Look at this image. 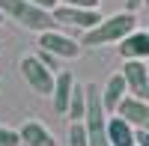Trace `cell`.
Segmentation results:
<instances>
[{
  "instance_id": "cell-1",
  "label": "cell",
  "mask_w": 149,
  "mask_h": 146,
  "mask_svg": "<svg viewBox=\"0 0 149 146\" xmlns=\"http://www.w3.org/2000/svg\"><path fill=\"white\" fill-rule=\"evenodd\" d=\"M137 30V18H134V12H116V15L110 18H102L95 24V27L84 30V39L81 45L84 48H98V45H113V42H122L128 33Z\"/></svg>"
},
{
  "instance_id": "cell-2",
  "label": "cell",
  "mask_w": 149,
  "mask_h": 146,
  "mask_svg": "<svg viewBox=\"0 0 149 146\" xmlns=\"http://www.w3.org/2000/svg\"><path fill=\"white\" fill-rule=\"evenodd\" d=\"M0 12L6 18H12L15 24H21L24 30H33V33L60 27L54 21V15H51V9H42L33 0H0Z\"/></svg>"
},
{
  "instance_id": "cell-3",
  "label": "cell",
  "mask_w": 149,
  "mask_h": 146,
  "mask_svg": "<svg viewBox=\"0 0 149 146\" xmlns=\"http://www.w3.org/2000/svg\"><path fill=\"white\" fill-rule=\"evenodd\" d=\"M18 69H21V75H24V81L30 83V90H36L39 95H51L54 92V83H57V72H51L45 63L36 54H27V57H21V63H18Z\"/></svg>"
},
{
  "instance_id": "cell-4",
  "label": "cell",
  "mask_w": 149,
  "mask_h": 146,
  "mask_svg": "<svg viewBox=\"0 0 149 146\" xmlns=\"http://www.w3.org/2000/svg\"><path fill=\"white\" fill-rule=\"evenodd\" d=\"M51 15L57 24H72V27H81V30H90L102 21L98 9H84V6H69V3H57L51 9Z\"/></svg>"
},
{
  "instance_id": "cell-5",
  "label": "cell",
  "mask_w": 149,
  "mask_h": 146,
  "mask_svg": "<svg viewBox=\"0 0 149 146\" xmlns=\"http://www.w3.org/2000/svg\"><path fill=\"white\" fill-rule=\"evenodd\" d=\"M39 48L57 54L60 60H74V57H81V48H84V45L74 42L72 36L60 33V30L54 27V30H42V33H39Z\"/></svg>"
},
{
  "instance_id": "cell-6",
  "label": "cell",
  "mask_w": 149,
  "mask_h": 146,
  "mask_svg": "<svg viewBox=\"0 0 149 146\" xmlns=\"http://www.w3.org/2000/svg\"><path fill=\"white\" fill-rule=\"evenodd\" d=\"M122 78L128 83V95H137V99H146L149 102V66L143 60H125L122 66Z\"/></svg>"
},
{
  "instance_id": "cell-7",
  "label": "cell",
  "mask_w": 149,
  "mask_h": 146,
  "mask_svg": "<svg viewBox=\"0 0 149 146\" xmlns=\"http://www.w3.org/2000/svg\"><path fill=\"white\" fill-rule=\"evenodd\" d=\"M128 95V83H125V78H122V72L119 75H110L107 78V83H104V90H102V102H104V111L107 113H116V107H119V102Z\"/></svg>"
},
{
  "instance_id": "cell-8",
  "label": "cell",
  "mask_w": 149,
  "mask_h": 146,
  "mask_svg": "<svg viewBox=\"0 0 149 146\" xmlns=\"http://www.w3.org/2000/svg\"><path fill=\"white\" fill-rule=\"evenodd\" d=\"M134 128L125 116H110L107 119V140H110V146H134Z\"/></svg>"
},
{
  "instance_id": "cell-9",
  "label": "cell",
  "mask_w": 149,
  "mask_h": 146,
  "mask_svg": "<svg viewBox=\"0 0 149 146\" xmlns=\"http://www.w3.org/2000/svg\"><path fill=\"white\" fill-rule=\"evenodd\" d=\"M119 54L125 60H131V57L134 60H149V33H140V30L128 33L119 42Z\"/></svg>"
},
{
  "instance_id": "cell-10",
  "label": "cell",
  "mask_w": 149,
  "mask_h": 146,
  "mask_svg": "<svg viewBox=\"0 0 149 146\" xmlns=\"http://www.w3.org/2000/svg\"><path fill=\"white\" fill-rule=\"evenodd\" d=\"M72 90H74V78L69 72H57V83H54V111L57 113H69V102H72Z\"/></svg>"
},
{
  "instance_id": "cell-11",
  "label": "cell",
  "mask_w": 149,
  "mask_h": 146,
  "mask_svg": "<svg viewBox=\"0 0 149 146\" xmlns=\"http://www.w3.org/2000/svg\"><path fill=\"white\" fill-rule=\"evenodd\" d=\"M21 140H24V146H60L57 143V137L48 131L42 122H24L21 128Z\"/></svg>"
},
{
  "instance_id": "cell-12",
  "label": "cell",
  "mask_w": 149,
  "mask_h": 146,
  "mask_svg": "<svg viewBox=\"0 0 149 146\" xmlns=\"http://www.w3.org/2000/svg\"><path fill=\"white\" fill-rule=\"evenodd\" d=\"M66 116L72 119V122L86 116V87H84V83H74V90H72V102H69V113H66Z\"/></svg>"
},
{
  "instance_id": "cell-13",
  "label": "cell",
  "mask_w": 149,
  "mask_h": 146,
  "mask_svg": "<svg viewBox=\"0 0 149 146\" xmlns=\"http://www.w3.org/2000/svg\"><path fill=\"white\" fill-rule=\"evenodd\" d=\"M69 146H90V137H86L84 119H74V122L69 125Z\"/></svg>"
},
{
  "instance_id": "cell-14",
  "label": "cell",
  "mask_w": 149,
  "mask_h": 146,
  "mask_svg": "<svg viewBox=\"0 0 149 146\" xmlns=\"http://www.w3.org/2000/svg\"><path fill=\"white\" fill-rule=\"evenodd\" d=\"M0 146H24V140H21V131L0 125Z\"/></svg>"
},
{
  "instance_id": "cell-15",
  "label": "cell",
  "mask_w": 149,
  "mask_h": 146,
  "mask_svg": "<svg viewBox=\"0 0 149 146\" xmlns=\"http://www.w3.org/2000/svg\"><path fill=\"white\" fill-rule=\"evenodd\" d=\"M36 57H39V60H42V63L51 69V72H60V57H57V54H51V51H45V48H42Z\"/></svg>"
},
{
  "instance_id": "cell-16",
  "label": "cell",
  "mask_w": 149,
  "mask_h": 146,
  "mask_svg": "<svg viewBox=\"0 0 149 146\" xmlns=\"http://www.w3.org/2000/svg\"><path fill=\"white\" fill-rule=\"evenodd\" d=\"M60 3H69V6H84V9H98V0H60Z\"/></svg>"
},
{
  "instance_id": "cell-17",
  "label": "cell",
  "mask_w": 149,
  "mask_h": 146,
  "mask_svg": "<svg viewBox=\"0 0 149 146\" xmlns=\"http://www.w3.org/2000/svg\"><path fill=\"white\" fill-rule=\"evenodd\" d=\"M134 146H149V131H146V128H137V131H134Z\"/></svg>"
},
{
  "instance_id": "cell-18",
  "label": "cell",
  "mask_w": 149,
  "mask_h": 146,
  "mask_svg": "<svg viewBox=\"0 0 149 146\" xmlns=\"http://www.w3.org/2000/svg\"><path fill=\"white\" fill-rule=\"evenodd\" d=\"M33 3H39L42 9H54V6L60 3V0H33Z\"/></svg>"
},
{
  "instance_id": "cell-19",
  "label": "cell",
  "mask_w": 149,
  "mask_h": 146,
  "mask_svg": "<svg viewBox=\"0 0 149 146\" xmlns=\"http://www.w3.org/2000/svg\"><path fill=\"white\" fill-rule=\"evenodd\" d=\"M143 3H146V0H125V9H128V12H134V9L143 6Z\"/></svg>"
},
{
  "instance_id": "cell-20",
  "label": "cell",
  "mask_w": 149,
  "mask_h": 146,
  "mask_svg": "<svg viewBox=\"0 0 149 146\" xmlns=\"http://www.w3.org/2000/svg\"><path fill=\"white\" fill-rule=\"evenodd\" d=\"M3 18H6V15H3V12H0V24H3Z\"/></svg>"
},
{
  "instance_id": "cell-21",
  "label": "cell",
  "mask_w": 149,
  "mask_h": 146,
  "mask_svg": "<svg viewBox=\"0 0 149 146\" xmlns=\"http://www.w3.org/2000/svg\"><path fill=\"white\" fill-rule=\"evenodd\" d=\"M146 6H149V0H146Z\"/></svg>"
}]
</instances>
